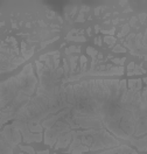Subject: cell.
Listing matches in <instances>:
<instances>
[{"instance_id":"obj_1","label":"cell","mask_w":147,"mask_h":154,"mask_svg":"<svg viewBox=\"0 0 147 154\" xmlns=\"http://www.w3.org/2000/svg\"><path fill=\"white\" fill-rule=\"evenodd\" d=\"M35 83L36 79L32 74V67L28 66L18 77L0 84V107L2 109L1 118H5L4 120L10 119L12 116L15 115V112L18 116L20 115L21 106L33 94Z\"/></svg>"},{"instance_id":"obj_2","label":"cell","mask_w":147,"mask_h":154,"mask_svg":"<svg viewBox=\"0 0 147 154\" xmlns=\"http://www.w3.org/2000/svg\"><path fill=\"white\" fill-rule=\"evenodd\" d=\"M0 154H12L10 148H7L2 143H0Z\"/></svg>"}]
</instances>
